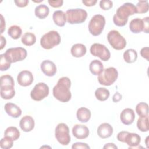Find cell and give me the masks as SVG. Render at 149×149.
<instances>
[{"label": "cell", "instance_id": "6da1fadb", "mask_svg": "<svg viewBox=\"0 0 149 149\" xmlns=\"http://www.w3.org/2000/svg\"><path fill=\"white\" fill-rule=\"evenodd\" d=\"M71 81L68 77L60 78L57 84L54 87L52 93L54 97L58 100L62 102H68L72 97L70 91Z\"/></svg>", "mask_w": 149, "mask_h": 149}, {"label": "cell", "instance_id": "7a4b0ae2", "mask_svg": "<svg viewBox=\"0 0 149 149\" xmlns=\"http://www.w3.org/2000/svg\"><path fill=\"white\" fill-rule=\"evenodd\" d=\"M136 13V6L132 3L126 2L119 7L113 17L114 24L119 27L125 26L128 21V17Z\"/></svg>", "mask_w": 149, "mask_h": 149}, {"label": "cell", "instance_id": "3957f363", "mask_svg": "<svg viewBox=\"0 0 149 149\" xmlns=\"http://www.w3.org/2000/svg\"><path fill=\"white\" fill-rule=\"evenodd\" d=\"M61 38L58 31H49L44 34L40 40L41 46L45 49H50L60 44Z\"/></svg>", "mask_w": 149, "mask_h": 149}, {"label": "cell", "instance_id": "277c9868", "mask_svg": "<svg viewBox=\"0 0 149 149\" xmlns=\"http://www.w3.org/2000/svg\"><path fill=\"white\" fill-rule=\"evenodd\" d=\"M118 72L113 67H109L103 70L98 75V81L101 85L109 86L112 85L118 79Z\"/></svg>", "mask_w": 149, "mask_h": 149}, {"label": "cell", "instance_id": "5b68a950", "mask_svg": "<svg viewBox=\"0 0 149 149\" xmlns=\"http://www.w3.org/2000/svg\"><path fill=\"white\" fill-rule=\"evenodd\" d=\"M105 25V19L104 16L97 14L92 17L88 23V30L94 36L101 34Z\"/></svg>", "mask_w": 149, "mask_h": 149}, {"label": "cell", "instance_id": "8992f818", "mask_svg": "<svg viewBox=\"0 0 149 149\" xmlns=\"http://www.w3.org/2000/svg\"><path fill=\"white\" fill-rule=\"evenodd\" d=\"M66 21L69 24H80L82 23L87 19V12L80 8L69 9L66 12Z\"/></svg>", "mask_w": 149, "mask_h": 149}, {"label": "cell", "instance_id": "52a82bcc", "mask_svg": "<svg viewBox=\"0 0 149 149\" xmlns=\"http://www.w3.org/2000/svg\"><path fill=\"white\" fill-rule=\"evenodd\" d=\"M3 55L5 58L12 63L24 59L27 56V52L24 48L15 47L8 49Z\"/></svg>", "mask_w": 149, "mask_h": 149}, {"label": "cell", "instance_id": "ba28073f", "mask_svg": "<svg viewBox=\"0 0 149 149\" xmlns=\"http://www.w3.org/2000/svg\"><path fill=\"white\" fill-rule=\"evenodd\" d=\"M107 40L113 48L122 50L126 45V41L120 33L115 30H111L107 35Z\"/></svg>", "mask_w": 149, "mask_h": 149}, {"label": "cell", "instance_id": "9c48e42d", "mask_svg": "<svg viewBox=\"0 0 149 149\" xmlns=\"http://www.w3.org/2000/svg\"><path fill=\"white\" fill-rule=\"evenodd\" d=\"M55 136L57 141L63 146L69 144L70 141L69 135V129L66 124L64 123H59L55 130Z\"/></svg>", "mask_w": 149, "mask_h": 149}, {"label": "cell", "instance_id": "30bf717a", "mask_svg": "<svg viewBox=\"0 0 149 149\" xmlns=\"http://www.w3.org/2000/svg\"><path fill=\"white\" fill-rule=\"evenodd\" d=\"M148 17H144L142 19L140 18H135L130 21L129 23V29L133 33H139L141 31L148 33Z\"/></svg>", "mask_w": 149, "mask_h": 149}, {"label": "cell", "instance_id": "8fae6325", "mask_svg": "<svg viewBox=\"0 0 149 149\" xmlns=\"http://www.w3.org/2000/svg\"><path fill=\"white\" fill-rule=\"evenodd\" d=\"M49 94V87L44 83H38L35 85L30 93L31 98L34 101H40Z\"/></svg>", "mask_w": 149, "mask_h": 149}, {"label": "cell", "instance_id": "7c38bea8", "mask_svg": "<svg viewBox=\"0 0 149 149\" xmlns=\"http://www.w3.org/2000/svg\"><path fill=\"white\" fill-rule=\"evenodd\" d=\"M90 53L94 56L99 57L103 61H107L111 57V53L105 45L94 43L90 47Z\"/></svg>", "mask_w": 149, "mask_h": 149}, {"label": "cell", "instance_id": "4fadbf2b", "mask_svg": "<svg viewBox=\"0 0 149 149\" xmlns=\"http://www.w3.org/2000/svg\"><path fill=\"white\" fill-rule=\"evenodd\" d=\"M34 80L32 73L29 70H22L17 75V81L22 86L26 87L31 84Z\"/></svg>", "mask_w": 149, "mask_h": 149}, {"label": "cell", "instance_id": "5bb4252c", "mask_svg": "<svg viewBox=\"0 0 149 149\" xmlns=\"http://www.w3.org/2000/svg\"><path fill=\"white\" fill-rule=\"evenodd\" d=\"M88 128L83 125L76 124L72 128L73 135L78 139H84L89 135Z\"/></svg>", "mask_w": 149, "mask_h": 149}, {"label": "cell", "instance_id": "9a60e30c", "mask_svg": "<svg viewBox=\"0 0 149 149\" xmlns=\"http://www.w3.org/2000/svg\"><path fill=\"white\" fill-rule=\"evenodd\" d=\"M42 72L47 76H54L56 73V67L55 63L50 60H45L41 63Z\"/></svg>", "mask_w": 149, "mask_h": 149}, {"label": "cell", "instance_id": "2e32d148", "mask_svg": "<svg viewBox=\"0 0 149 149\" xmlns=\"http://www.w3.org/2000/svg\"><path fill=\"white\" fill-rule=\"evenodd\" d=\"M120 119L122 123L125 125H131L134 120L135 114L131 108H125L120 113Z\"/></svg>", "mask_w": 149, "mask_h": 149}, {"label": "cell", "instance_id": "e0dca14e", "mask_svg": "<svg viewBox=\"0 0 149 149\" xmlns=\"http://www.w3.org/2000/svg\"><path fill=\"white\" fill-rule=\"evenodd\" d=\"M113 127L108 123L101 124L97 129V134L102 139H107L111 137L113 134Z\"/></svg>", "mask_w": 149, "mask_h": 149}, {"label": "cell", "instance_id": "ac0fdd59", "mask_svg": "<svg viewBox=\"0 0 149 149\" xmlns=\"http://www.w3.org/2000/svg\"><path fill=\"white\" fill-rule=\"evenodd\" d=\"M34 119L29 115H26L23 116L20 120L19 126L21 129L25 132H29L31 131L34 127Z\"/></svg>", "mask_w": 149, "mask_h": 149}, {"label": "cell", "instance_id": "d6986e66", "mask_svg": "<svg viewBox=\"0 0 149 149\" xmlns=\"http://www.w3.org/2000/svg\"><path fill=\"white\" fill-rule=\"evenodd\" d=\"M140 141L141 137L138 134L134 133H129V132L126 134L124 140V143H126L129 146V148L139 146Z\"/></svg>", "mask_w": 149, "mask_h": 149}, {"label": "cell", "instance_id": "ffe728a7", "mask_svg": "<svg viewBox=\"0 0 149 149\" xmlns=\"http://www.w3.org/2000/svg\"><path fill=\"white\" fill-rule=\"evenodd\" d=\"M4 109L8 115L14 118H17L22 115L21 109L15 104L6 103L5 105Z\"/></svg>", "mask_w": 149, "mask_h": 149}, {"label": "cell", "instance_id": "44dd1931", "mask_svg": "<svg viewBox=\"0 0 149 149\" xmlns=\"http://www.w3.org/2000/svg\"><path fill=\"white\" fill-rule=\"evenodd\" d=\"M53 20L56 25L59 27L65 26L66 22V13L62 10H56L52 15Z\"/></svg>", "mask_w": 149, "mask_h": 149}, {"label": "cell", "instance_id": "7402d4cb", "mask_svg": "<svg viewBox=\"0 0 149 149\" xmlns=\"http://www.w3.org/2000/svg\"><path fill=\"white\" fill-rule=\"evenodd\" d=\"M76 116L78 120L83 123H86L91 118V112L90 109L87 108L81 107L77 109Z\"/></svg>", "mask_w": 149, "mask_h": 149}, {"label": "cell", "instance_id": "603a6c76", "mask_svg": "<svg viewBox=\"0 0 149 149\" xmlns=\"http://www.w3.org/2000/svg\"><path fill=\"white\" fill-rule=\"evenodd\" d=\"M87 51L86 47L82 44H76L73 45L70 49L72 56L76 58H80L83 56Z\"/></svg>", "mask_w": 149, "mask_h": 149}, {"label": "cell", "instance_id": "cb8c5ba5", "mask_svg": "<svg viewBox=\"0 0 149 149\" xmlns=\"http://www.w3.org/2000/svg\"><path fill=\"white\" fill-rule=\"evenodd\" d=\"M89 69L92 74L94 75H99L104 70L103 64L99 60H93L90 63Z\"/></svg>", "mask_w": 149, "mask_h": 149}, {"label": "cell", "instance_id": "d4e9b609", "mask_svg": "<svg viewBox=\"0 0 149 149\" xmlns=\"http://www.w3.org/2000/svg\"><path fill=\"white\" fill-rule=\"evenodd\" d=\"M34 12L36 17L40 19H43L48 16L49 9L47 5L42 4L36 7Z\"/></svg>", "mask_w": 149, "mask_h": 149}, {"label": "cell", "instance_id": "484cf974", "mask_svg": "<svg viewBox=\"0 0 149 149\" xmlns=\"http://www.w3.org/2000/svg\"><path fill=\"white\" fill-rule=\"evenodd\" d=\"M1 97L5 100L12 98L15 95L14 87H1Z\"/></svg>", "mask_w": 149, "mask_h": 149}, {"label": "cell", "instance_id": "4316f807", "mask_svg": "<svg viewBox=\"0 0 149 149\" xmlns=\"http://www.w3.org/2000/svg\"><path fill=\"white\" fill-rule=\"evenodd\" d=\"M123 59L128 63L134 62L137 58V53L134 49H128L123 53Z\"/></svg>", "mask_w": 149, "mask_h": 149}, {"label": "cell", "instance_id": "83f0119b", "mask_svg": "<svg viewBox=\"0 0 149 149\" xmlns=\"http://www.w3.org/2000/svg\"><path fill=\"white\" fill-rule=\"evenodd\" d=\"M20 133L17 127L14 126L8 127L4 132V137H8L13 141L17 140L20 137Z\"/></svg>", "mask_w": 149, "mask_h": 149}, {"label": "cell", "instance_id": "f1b7e54d", "mask_svg": "<svg viewBox=\"0 0 149 149\" xmlns=\"http://www.w3.org/2000/svg\"><path fill=\"white\" fill-rule=\"evenodd\" d=\"M22 42L26 46H31L35 44L36 41V36L30 32L25 33L22 37Z\"/></svg>", "mask_w": 149, "mask_h": 149}, {"label": "cell", "instance_id": "f546056e", "mask_svg": "<svg viewBox=\"0 0 149 149\" xmlns=\"http://www.w3.org/2000/svg\"><path fill=\"white\" fill-rule=\"evenodd\" d=\"M110 95L109 90L104 87H100L97 88L95 91V96L96 98L101 101H104L107 100Z\"/></svg>", "mask_w": 149, "mask_h": 149}, {"label": "cell", "instance_id": "4dcf8cb0", "mask_svg": "<svg viewBox=\"0 0 149 149\" xmlns=\"http://www.w3.org/2000/svg\"><path fill=\"white\" fill-rule=\"evenodd\" d=\"M137 126L141 132H146L149 130L148 126V115L139 117L137 122Z\"/></svg>", "mask_w": 149, "mask_h": 149}, {"label": "cell", "instance_id": "1f68e13d", "mask_svg": "<svg viewBox=\"0 0 149 149\" xmlns=\"http://www.w3.org/2000/svg\"><path fill=\"white\" fill-rule=\"evenodd\" d=\"M22 33V30L20 27L17 25H13L10 26L8 30V35L13 39L16 40L20 37Z\"/></svg>", "mask_w": 149, "mask_h": 149}, {"label": "cell", "instance_id": "d6a6232c", "mask_svg": "<svg viewBox=\"0 0 149 149\" xmlns=\"http://www.w3.org/2000/svg\"><path fill=\"white\" fill-rule=\"evenodd\" d=\"M136 112L140 117L148 115V105L146 102H140L136 107Z\"/></svg>", "mask_w": 149, "mask_h": 149}, {"label": "cell", "instance_id": "836d02e7", "mask_svg": "<svg viewBox=\"0 0 149 149\" xmlns=\"http://www.w3.org/2000/svg\"><path fill=\"white\" fill-rule=\"evenodd\" d=\"M1 87H14L15 82L13 77L9 74H5L0 77Z\"/></svg>", "mask_w": 149, "mask_h": 149}, {"label": "cell", "instance_id": "e575fe53", "mask_svg": "<svg viewBox=\"0 0 149 149\" xmlns=\"http://www.w3.org/2000/svg\"><path fill=\"white\" fill-rule=\"evenodd\" d=\"M137 13H144L148 10V2L147 1H139L136 6Z\"/></svg>", "mask_w": 149, "mask_h": 149}, {"label": "cell", "instance_id": "d590c367", "mask_svg": "<svg viewBox=\"0 0 149 149\" xmlns=\"http://www.w3.org/2000/svg\"><path fill=\"white\" fill-rule=\"evenodd\" d=\"M13 140L8 137H4L1 140L0 146L3 149H9L13 146Z\"/></svg>", "mask_w": 149, "mask_h": 149}, {"label": "cell", "instance_id": "8d00e7d4", "mask_svg": "<svg viewBox=\"0 0 149 149\" xmlns=\"http://www.w3.org/2000/svg\"><path fill=\"white\" fill-rule=\"evenodd\" d=\"M11 63H10L5 57L3 54L1 55V61H0V70L1 71L7 70L10 67Z\"/></svg>", "mask_w": 149, "mask_h": 149}, {"label": "cell", "instance_id": "74e56055", "mask_svg": "<svg viewBox=\"0 0 149 149\" xmlns=\"http://www.w3.org/2000/svg\"><path fill=\"white\" fill-rule=\"evenodd\" d=\"M113 6L112 1L110 0H102L100 2V8L104 10H107L112 8Z\"/></svg>", "mask_w": 149, "mask_h": 149}, {"label": "cell", "instance_id": "f35d334b", "mask_svg": "<svg viewBox=\"0 0 149 149\" xmlns=\"http://www.w3.org/2000/svg\"><path fill=\"white\" fill-rule=\"evenodd\" d=\"M72 148L73 149L74 148H82V149H89L90 148V146L84 143H81V142H77L74 144H73Z\"/></svg>", "mask_w": 149, "mask_h": 149}, {"label": "cell", "instance_id": "ab89813d", "mask_svg": "<svg viewBox=\"0 0 149 149\" xmlns=\"http://www.w3.org/2000/svg\"><path fill=\"white\" fill-rule=\"evenodd\" d=\"M48 2L53 8H59L62 6L63 5V1L62 0H58V1H48Z\"/></svg>", "mask_w": 149, "mask_h": 149}, {"label": "cell", "instance_id": "60d3db41", "mask_svg": "<svg viewBox=\"0 0 149 149\" xmlns=\"http://www.w3.org/2000/svg\"><path fill=\"white\" fill-rule=\"evenodd\" d=\"M140 54L141 55V56L144 58H145L146 59H147V61H148V55H149V48L148 47H144L143 48L141 51H140Z\"/></svg>", "mask_w": 149, "mask_h": 149}, {"label": "cell", "instance_id": "b9f144b4", "mask_svg": "<svg viewBox=\"0 0 149 149\" xmlns=\"http://www.w3.org/2000/svg\"><path fill=\"white\" fill-rule=\"evenodd\" d=\"M14 2L16 5L20 8H23L26 6L29 3L28 0H15Z\"/></svg>", "mask_w": 149, "mask_h": 149}, {"label": "cell", "instance_id": "7bdbcfd3", "mask_svg": "<svg viewBox=\"0 0 149 149\" xmlns=\"http://www.w3.org/2000/svg\"><path fill=\"white\" fill-rule=\"evenodd\" d=\"M97 0H87V1H82V2L86 6H92L95 5L97 3Z\"/></svg>", "mask_w": 149, "mask_h": 149}, {"label": "cell", "instance_id": "ee69618b", "mask_svg": "<svg viewBox=\"0 0 149 149\" xmlns=\"http://www.w3.org/2000/svg\"><path fill=\"white\" fill-rule=\"evenodd\" d=\"M122 95L119 92H116V93L113 95L112 101L114 102H118L122 99Z\"/></svg>", "mask_w": 149, "mask_h": 149}, {"label": "cell", "instance_id": "f6af8a7d", "mask_svg": "<svg viewBox=\"0 0 149 149\" xmlns=\"http://www.w3.org/2000/svg\"><path fill=\"white\" fill-rule=\"evenodd\" d=\"M1 33L2 34L3 33V31H4V30L5 29V21L3 19V16L2 15H1Z\"/></svg>", "mask_w": 149, "mask_h": 149}, {"label": "cell", "instance_id": "bcb514c9", "mask_svg": "<svg viewBox=\"0 0 149 149\" xmlns=\"http://www.w3.org/2000/svg\"><path fill=\"white\" fill-rule=\"evenodd\" d=\"M117 146H115V144L114 143H107L106 144L104 147L103 148H117Z\"/></svg>", "mask_w": 149, "mask_h": 149}, {"label": "cell", "instance_id": "7dc6e473", "mask_svg": "<svg viewBox=\"0 0 149 149\" xmlns=\"http://www.w3.org/2000/svg\"><path fill=\"white\" fill-rule=\"evenodd\" d=\"M6 43V39L4 38L3 36L1 35V49H3V48L5 46Z\"/></svg>", "mask_w": 149, "mask_h": 149}, {"label": "cell", "instance_id": "c3c4849f", "mask_svg": "<svg viewBox=\"0 0 149 149\" xmlns=\"http://www.w3.org/2000/svg\"><path fill=\"white\" fill-rule=\"evenodd\" d=\"M148 137H147L146 139V146H147V147L148 148Z\"/></svg>", "mask_w": 149, "mask_h": 149}]
</instances>
